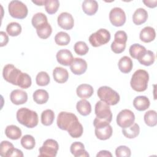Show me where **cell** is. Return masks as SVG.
Returning <instances> with one entry per match:
<instances>
[{
	"label": "cell",
	"mask_w": 157,
	"mask_h": 157,
	"mask_svg": "<svg viewBox=\"0 0 157 157\" xmlns=\"http://www.w3.org/2000/svg\"><path fill=\"white\" fill-rule=\"evenodd\" d=\"M56 123L59 129L67 131L73 138H78L83 134V126L77 117L72 113L61 112L58 115Z\"/></svg>",
	"instance_id": "obj_1"
},
{
	"label": "cell",
	"mask_w": 157,
	"mask_h": 157,
	"mask_svg": "<svg viewBox=\"0 0 157 157\" xmlns=\"http://www.w3.org/2000/svg\"><path fill=\"white\" fill-rule=\"evenodd\" d=\"M17 121L21 124L28 128L36 127L39 121L37 113L32 110L26 107H22L17 112Z\"/></svg>",
	"instance_id": "obj_2"
},
{
	"label": "cell",
	"mask_w": 157,
	"mask_h": 157,
	"mask_svg": "<svg viewBox=\"0 0 157 157\" xmlns=\"http://www.w3.org/2000/svg\"><path fill=\"white\" fill-rule=\"evenodd\" d=\"M148 80L149 75L147 71L144 69H138L132 75L130 85L134 91L142 92L147 90Z\"/></svg>",
	"instance_id": "obj_3"
},
{
	"label": "cell",
	"mask_w": 157,
	"mask_h": 157,
	"mask_svg": "<svg viewBox=\"0 0 157 157\" xmlns=\"http://www.w3.org/2000/svg\"><path fill=\"white\" fill-rule=\"evenodd\" d=\"M98 96L101 101L109 105H114L120 101V95L115 90L107 86H102L98 90Z\"/></svg>",
	"instance_id": "obj_4"
},
{
	"label": "cell",
	"mask_w": 157,
	"mask_h": 157,
	"mask_svg": "<svg viewBox=\"0 0 157 157\" xmlns=\"http://www.w3.org/2000/svg\"><path fill=\"white\" fill-rule=\"evenodd\" d=\"M93 124L95 127V135L98 139L105 140L109 139L112 136L113 129L109 123L101 121L94 118Z\"/></svg>",
	"instance_id": "obj_5"
},
{
	"label": "cell",
	"mask_w": 157,
	"mask_h": 157,
	"mask_svg": "<svg viewBox=\"0 0 157 157\" xmlns=\"http://www.w3.org/2000/svg\"><path fill=\"white\" fill-rule=\"evenodd\" d=\"M8 10L12 17L18 19L26 18L28 13L27 6L23 2L17 0L12 1L9 2Z\"/></svg>",
	"instance_id": "obj_6"
},
{
	"label": "cell",
	"mask_w": 157,
	"mask_h": 157,
	"mask_svg": "<svg viewBox=\"0 0 157 157\" xmlns=\"http://www.w3.org/2000/svg\"><path fill=\"white\" fill-rule=\"evenodd\" d=\"M94 112L96 115V119L101 121L110 123L112 119V113L110 105L104 101H99L95 105Z\"/></svg>",
	"instance_id": "obj_7"
},
{
	"label": "cell",
	"mask_w": 157,
	"mask_h": 157,
	"mask_svg": "<svg viewBox=\"0 0 157 157\" xmlns=\"http://www.w3.org/2000/svg\"><path fill=\"white\" fill-rule=\"evenodd\" d=\"M89 42L94 47H98L108 43L110 39V33L106 29L101 28L89 37Z\"/></svg>",
	"instance_id": "obj_8"
},
{
	"label": "cell",
	"mask_w": 157,
	"mask_h": 157,
	"mask_svg": "<svg viewBox=\"0 0 157 157\" xmlns=\"http://www.w3.org/2000/svg\"><path fill=\"white\" fill-rule=\"evenodd\" d=\"M58 149L59 145L55 140L52 139H47L39 150V156L55 157L56 156Z\"/></svg>",
	"instance_id": "obj_9"
},
{
	"label": "cell",
	"mask_w": 157,
	"mask_h": 157,
	"mask_svg": "<svg viewBox=\"0 0 157 157\" xmlns=\"http://www.w3.org/2000/svg\"><path fill=\"white\" fill-rule=\"evenodd\" d=\"M135 120L134 113L129 109H124L120 111L117 116V123L122 128H127L131 126Z\"/></svg>",
	"instance_id": "obj_10"
},
{
	"label": "cell",
	"mask_w": 157,
	"mask_h": 157,
	"mask_svg": "<svg viewBox=\"0 0 157 157\" xmlns=\"http://www.w3.org/2000/svg\"><path fill=\"white\" fill-rule=\"evenodd\" d=\"M21 71L15 67L13 64H8L6 65L2 71V76L5 80L17 85V82Z\"/></svg>",
	"instance_id": "obj_11"
},
{
	"label": "cell",
	"mask_w": 157,
	"mask_h": 157,
	"mask_svg": "<svg viewBox=\"0 0 157 157\" xmlns=\"http://www.w3.org/2000/svg\"><path fill=\"white\" fill-rule=\"evenodd\" d=\"M126 14L124 10L120 7L113 8L109 13V20L112 25L121 26L126 22Z\"/></svg>",
	"instance_id": "obj_12"
},
{
	"label": "cell",
	"mask_w": 157,
	"mask_h": 157,
	"mask_svg": "<svg viewBox=\"0 0 157 157\" xmlns=\"http://www.w3.org/2000/svg\"><path fill=\"white\" fill-rule=\"evenodd\" d=\"M58 25L66 30L71 29L74 25V20L72 15L68 12L61 13L57 18Z\"/></svg>",
	"instance_id": "obj_13"
},
{
	"label": "cell",
	"mask_w": 157,
	"mask_h": 157,
	"mask_svg": "<svg viewBox=\"0 0 157 157\" xmlns=\"http://www.w3.org/2000/svg\"><path fill=\"white\" fill-rule=\"evenodd\" d=\"M70 69L75 75H82L87 69V63L82 58H75L70 65Z\"/></svg>",
	"instance_id": "obj_14"
},
{
	"label": "cell",
	"mask_w": 157,
	"mask_h": 157,
	"mask_svg": "<svg viewBox=\"0 0 157 157\" xmlns=\"http://www.w3.org/2000/svg\"><path fill=\"white\" fill-rule=\"evenodd\" d=\"M57 61L61 65L70 66L74 58L71 52L67 49H62L59 50L56 55Z\"/></svg>",
	"instance_id": "obj_15"
},
{
	"label": "cell",
	"mask_w": 157,
	"mask_h": 157,
	"mask_svg": "<svg viewBox=\"0 0 157 157\" xmlns=\"http://www.w3.org/2000/svg\"><path fill=\"white\" fill-rule=\"evenodd\" d=\"M11 102L15 105H21L26 102L28 100V94L21 90H14L10 95Z\"/></svg>",
	"instance_id": "obj_16"
},
{
	"label": "cell",
	"mask_w": 157,
	"mask_h": 157,
	"mask_svg": "<svg viewBox=\"0 0 157 157\" xmlns=\"http://www.w3.org/2000/svg\"><path fill=\"white\" fill-rule=\"evenodd\" d=\"M70 151L75 157H88L90 156L85 150L84 145L80 142L72 143L70 147Z\"/></svg>",
	"instance_id": "obj_17"
},
{
	"label": "cell",
	"mask_w": 157,
	"mask_h": 157,
	"mask_svg": "<svg viewBox=\"0 0 157 157\" xmlns=\"http://www.w3.org/2000/svg\"><path fill=\"white\" fill-rule=\"evenodd\" d=\"M155 30L151 26H146L144 28L139 34L140 39L145 43H148L153 41L155 39Z\"/></svg>",
	"instance_id": "obj_18"
},
{
	"label": "cell",
	"mask_w": 157,
	"mask_h": 157,
	"mask_svg": "<svg viewBox=\"0 0 157 157\" xmlns=\"http://www.w3.org/2000/svg\"><path fill=\"white\" fill-rule=\"evenodd\" d=\"M53 77L56 82L64 83L69 78V73L66 69L61 67H56L53 71Z\"/></svg>",
	"instance_id": "obj_19"
},
{
	"label": "cell",
	"mask_w": 157,
	"mask_h": 157,
	"mask_svg": "<svg viewBox=\"0 0 157 157\" xmlns=\"http://www.w3.org/2000/svg\"><path fill=\"white\" fill-rule=\"evenodd\" d=\"M94 90L91 85L88 84H81L78 86L76 90L77 95L82 99L90 98L93 94Z\"/></svg>",
	"instance_id": "obj_20"
},
{
	"label": "cell",
	"mask_w": 157,
	"mask_h": 157,
	"mask_svg": "<svg viewBox=\"0 0 157 157\" xmlns=\"http://www.w3.org/2000/svg\"><path fill=\"white\" fill-rule=\"evenodd\" d=\"M139 62L145 66H149L153 64L155 60L154 53L151 50H145L137 59Z\"/></svg>",
	"instance_id": "obj_21"
},
{
	"label": "cell",
	"mask_w": 157,
	"mask_h": 157,
	"mask_svg": "<svg viewBox=\"0 0 157 157\" xmlns=\"http://www.w3.org/2000/svg\"><path fill=\"white\" fill-rule=\"evenodd\" d=\"M150 104V100L145 96H137L133 101L134 107L139 111H144L147 110L149 107Z\"/></svg>",
	"instance_id": "obj_22"
},
{
	"label": "cell",
	"mask_w": 157,
	"mask_h": 157,
	"mask_svg": "<svg viewBox=\"0 0 157 157\" xmlns=\"http://www.w3.org/2000/svg\"><path fill=\"white\" fill-rule=\"evenodd\" d=\"M98 9V4L94 0H85L82 3V10L88 15H94Z\"/></svg>",
	"instance_id": "obj_23"
},
{
	"label": "cell",
	"mask_w": 157,
	"mask_h": 157,
	"mask_svg": "<svg viewBox=\"0 0 157 157\" xmlns=\"http://www.w3.org/2000/svg\"><path fill=\"white\" fill-rule=\"evenodd\" d=\"M148 18V13L143 8H139L136 10L132 15L133 23L136 25H140L144 23Z\"/></svg>",
	"instance_id": "obj_24"
},
{
	"label": "cell",
	"mask_w": 157,
	"mask_h": 157,
	"mask_svg": "<svg viewBox=\"0 0 157 157\" xmlns=\"http://www.w3.org/2000/svg\"><path fill=\"white\" fill-rule=\"evenodd\" d=\"M118 66L121 72L128 74L131 71L133 67V63L129 57L124 56L120 59L118 63Z\"/></svg>",
	"instance_id": "obj_25"
},
{
	"label": "cell",
	"mask_w": 157,
	"mask_h": 157,
	"mask_svg": "<svg viewBox=\"0 0 157 157\" xmlns=\"http://www.w3.org/2000/svg\"><path fill=\"white\" fill-rule=\"evenodd\" d=\"M21 129L15 125H9L6 128V136L12 140H18L21 136Z\"/></svg>",
	"instance_id": "obj_26"
},
{
	"label": "cell",
	"mask_w": 157,
	"mask_h": 157,
	"mask_svg": "<svg viewBox=\"0 0 157 157\" xmlns=\"http://www.w3.org/2000/svg\"><path fill=\"white\" fill-rule=\"evenodd\" d=\"M76 108L78 112L83 116H87L91 112V104L85 99H82L78 101L76 105Z\"/></svg>",
	"instance_id": "obj_27"
},
{
	"label": "cell",
	"mask_w": 157,
	"mask_h": 157,
	"mask_svg": "<svg viewBox=\"0 0 157 157\" xmlns=\"http://www.w3.org/2000/svg\"><path fill=\"white\" fill-rule=\"evenodd\" d=\"M33 99L38 104H45L49 98L48 92L42 89H39L36 90L33 93Z\"/></svg>",
	"instance_id": "obj_28"
},
{
	"label": "cell",
	"mask_w": 157,
	"mask_h": 157,
	"mask_svg": "<svg viewBox=\"0 0 157 157\" xmlns=\"http://www.w3.org/2000/svg\"><path fill=\"white\" fill-rule=\"evenodd\" d=\"M140 132V128L138 124L133 123L131 126L122 129L123 134L128 139L136 137Z\"/></svg>",
	"instance_id": "obj_29"
},
{
	"label": "cell",
	"mask_w": 157,
	"mask_h": 157,
	"mask_svg": "<svg viewBox=\"0 0 157 157\" xmlns=\"http://www.w3.org/2000/svg\"><path fill=\"white\" fill-rule=\"evenodd\" d=\"M36 32L37 36L40 38L45 39L49 37L51 35L52 33V28L51 25L47 22L36 28Z\"/></svg>",
	"instance_id": "obj_30"
},
{
	"label": "cell",
	"mask_w": 157,
	"mask_h": 157,
	"mask_svg": "<svg viewBox=\"0 0 157 157\" xmlns=\"http://www.w3.org/2000/svg\"><path fill=\"white\" fill-rule=\"evenodd\" d=\"M55 119L54 112L51 109L44 110L41 114V123L44 126L51 125Z\"/></svg>",
	"instance_id": "obj_31"
},
{
	"label": "cell",
	"mask_w": 157,
	"mask_h": 157,
	"mask_svg": "<svg viewBox=\"0 0 157 157\" xmlns=\"http://www.w3.org/2000/svg\"><path fill=\"white\" fill-rule=\"evenodd\" d=\"M31 83L32 82L31 77L28 74L21 72L18 78L17 85L21 88L26 89L31 86Z\"/></svg>",
	"instance_id": "obj_32"
},
{
	"label": "cell",
	"mask_w": 157,
	"mask_h": 157,
	"mask_svg": "<svg viewBox=\"0 0 157 157\" xmlns=\"http://www.w3.org/2000/svg\"><path fill=\"white\" fill-rule=\"evenodd\" d=\"M144 121L148 126H155L157 124L156 112L153 110L147 111L144 115Z\"/></svg>",
	"instance_id": "obj_33"
},
{
	"label": "cell",
	"mask_w": 157,
	"mask_h": 157,
	"mask_svg": "<svg viewBox=\"0 0 157 157\" xmlns=\"http://www.w3.org/2000/svg\"><path fill=\"white\" fill-rule=\"evenodd\" d=\"M47 22H48V20H47V16L42 12H38L34 14L31 20L32 25L33 27H34L36 29L40 25Z\"/></svg>",
	"instance_id": "obj_34"
},
{
	"label": "cell",
	"mask_w": 157,
	"mask_h": 157,
	"mask_svg": "<svg viewBox=\"0 0 157 157\" xmlns=\"http://www.w3.org/2000/svg\"><path fill=\"white\" fill-rule=\"evenodd\" d=\"M70 40L71 38L69 35L63 31L58 33L55 36V41L58 45H67L70 42Z\"/></svg>",
	"instance_id": "obj_35"
},
{
	"label": "cell",
	"mask_w": 157,
	"mask_h": 157,
	"mask_svg": "<svg viewBox=\"0 0 157 157\" xmlns=\"http://www.w3.org/2000/svg\"><path fill=\"white\" fill-rule=\"evenodd\" d=\"M21 145L23 148L27 150H32L34 148L36 141L34 137L31 135H25L23 136L20 140Z\"/></svg>",
	"instance_id": "obj_36"
},
{
	"label": "cell",
	"mask_w": 157,
	"mask_h": 157,
	"mask_svg": "<svg viewBox=\"0 0 157 157\" xmlns=\"http://www.w3.org/2000/svg\"><path fill=\"white\" fill-rule=\"evenodd\" d=\"M6 31L10 36H17L21 32V26L18 23L11 22L7 25Z\"/></svg>",
	"instance_id": "obj_37"
},
{
	"label": "cell",
	"mask_w": 157,
	"mask_h": 157,
	"mask_svg": "<svg viewBox=\"0 0 157 157\" xmlns=\"http://www.w3.org/2000/svg\"><path fill=\"white\" fill-rule=\"evenodd\" d=\"M59 7V2L58 0H45V9L48 14L55 13Z\"/></svg>",
	"instance_id": "obj_38"
},
{
	"label": "cell",
	"mask_w": 157,
	"mask_h": 157,
	"mask_svg": "<svg viewBox=\"0 0 157 157\" xmlns=\"http://www.w3.org/2000/svg\"><path fill=\"white\" fill-rule=\"evenodd\" d=\"M145 50L146 48L144 46L139 44H134L129 47V54L132 58L137 59Z\"/></svg>",
	"instance_id": "obj_39"
},
{
	"label": "cell",
	"mask_w": 157,
	"mask_h": 157,
	"mask_svg": "<svg viewBox=\"0 0 157 157\" xmlns=\"http://www.w3.org/2000/svg\"><path fill=\"white\" fill-rule=\"evenodd\" d=\"M36 81L37 85L40 86H47L50 81L48 74L44 71H41L37 74L36 77Z\"/></svg>",
	"instance_id": "obj_40"
},
{
	"label": "cell",
	"mask_w": 157,
	"mask_h": 157,
	"mask_svg": "<svg viewBox=\"0 0 157 157\" xmlns=\"http://www.w3.org/2000/svg\"><path fill=\"white\" fill-rule=\"evenodd\" d=\"M74 49L75 52L77 55H81V56L86 55L89 50V48H88L87 44L83 41L77 42L74 44Z\"/></svg>",
	"instance_id": "obj_41"
},
{
	"label": "cell",
	"mask_w": 157,
	"mask_h": 157,
	"mask_svg": "<svg viewBox=\"0 0 157 157\" xmlns=\"http://www.w3.org/2000/svg\"><path fill=\"white\" fill-rule=\"evenodd\" d=\"M13 145L7 140L2 141L0 145V155L6 157L7 153L13 148Z\"/></svg>",
	"instance_id": "obj_42"
},
{
	"label": "cell",
	"mask_w": 157,
	"mask_h": 157,
	"mask_svg": "<svg viewBox=\"0 0 157 157\" xmlns=\"http://www.w3.org/2000/svg\"><path fill=\"white\" fill-rule=\"evenodd\" d=\"M115 155L117 157H129L131 155V150L125 145L118 147L115 150Z\"/></svg>",
	"instance_id": "obj_43"
},
{
	"label": "cell",
	"mask_w": 157,
	"mask_h": 157,
	"mask_svg": "<svg viewBox=\"0 0 157 157\" xmlns=\"http://www.w3.org/2000/svg\"><path fill=\"white\" fill-rule=\"evenodd\" d=\"M127 39H128V36L125 31H118L115 33L114 36V41L118 43L126 44Z\"/></svg>",
	"instance_id": "obj_44"
},
{
	"label": "cell",
	"mask_w": 157,
	"mask_h": 157,
	"mask_svg": "<svg viewBox=\"0 0 157 157\" xmlns=\"http://www.w3.org/2000/svg\"><path fill=\"white\" fill-rule=\"evenodd\" d=\"M126 48V44L118 43L113 40L111 44V49L115 53H122Z\"/></svg>",
	"instance_id": "obj_45"
},
{
	"label": "cell",
	"mask_w": 157,
	"mask_h": 157,
	"mask_svg": "<svg viewBox=\"0 0 157 157\" xmlns=\"http://www.w3.org/2000/svg\"><path fill=\"white\" fill-rule=\"evenodd\" d=\"M12 156H18V157H23V152L17 148H15L14 147L7 153L6 157H12Z\"/></svg>",
	"instance_id": "obj_46"
},
{
	"label": "cell",
	"mask_w": 157,
	"mask_h": 157,
	"mask_svg": "<svg viewBox=\"0 0 157 157\" xmlns=\"http://www.w3.org/2000/svg\"><path fill=\"white\" fill-rule=\"evenodd\" d=\"M0 36H1L0 46L4 47L7 44V43L9 42V37H8L7 34L4 31L0 32Z\"/></svg>",
	"instance_id": "obj_47"
},
{
	"label": "cell",
	"mask_w": 157,
	"mask_h": 157,
	"mask_svg": "<svg viewBox=\"0 0 157 157\" xmlns=\"http://www.w3.org/2000/svg\"><path fill=\"white\" fill-rule=\"evenodd\" d=\"M143 2L144 4L150 8H154L156 7V4H157V1L156 0H144Z\"/></svg>",
	"instance_id": "obj_48"
},
{
	"label": "cell",
	"mask_w": 157,
	"mask_h": 157,
	"mask_svg": "<svg viewBox=\"0 0 157 157\" xmlns=\"http://www.w3.org/2000/svg\"><path fill=\"white\" fill-rule=\"evenodd\" d=\"M97 157H112V155L111 154V153L109 151L107 150H101L100 151L97 155H96Z\"/></svg>",
	"instance_id": "obj_49"
},
{
	"label": "cell",
	"mask_w": 157,
	"mask_h": 157,
	"mask_svg": "<svg viewBox=\"0 0 157 157\" xmlns=\"http://www.w3.org/2000/svg\"><path fill=\"white\" fill-rule=\"evenodd\" d=\"M32 2L34 4H36L37 6H45V0H42V1H32Z\"/></svg>",
	"instance_id": "obj_50"
}]
</instances>
